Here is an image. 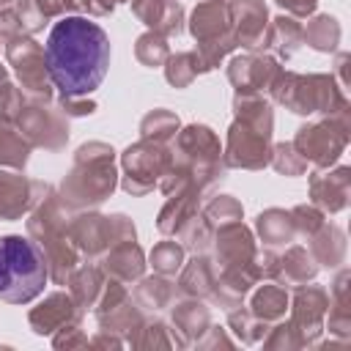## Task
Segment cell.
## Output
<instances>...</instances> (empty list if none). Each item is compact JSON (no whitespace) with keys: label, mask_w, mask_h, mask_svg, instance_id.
<instances>
[{"label":"cell","mask_w":351,"mask_h":351,"mask_svg":"<svg viewBox=\"0 0 351 351\" xmlns=\"http://www.w3.org/2000/svg\"><path fill=\"white\" fill-rule=\"evenodd\" d=\"M110 66V38L107 33L85 19H60L47 38V69L55 88L66 96H85L99 88Z\"/></svg>","instance_id":"obj_1"},{"label":"cell","mask_w":351,"mask_h":351,"mask_svg":"<svg viewBox=\"0 0 351 351\" xmlns=\"http://www.w3.org/2000/svg\"><path fill=\"white\" fill-rule=\"evenodd\" d=\"M47 285V266L38 247L22 236L0 239V299L3 302H30Z\"/></svg>","instance_id":"obj_2"}]
</instances>
